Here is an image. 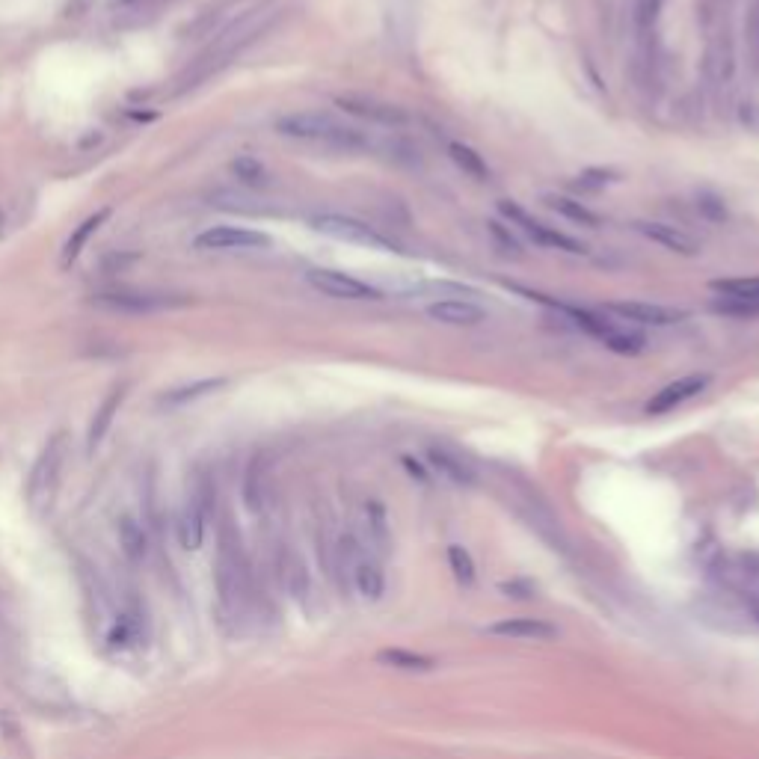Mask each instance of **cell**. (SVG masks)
Returning a JSON list of instances; mask_svg holds the SVG:
<instances>
[{
    "instance_id": "28",
    "label": "cell",
    "mask_w": 759,
    "mask_h": 759,
    "mask_svg": "<svg viewBox=\"0 0 759 759\" xmlns=\"http://www.w3.org/2000/svg\"><path fill=\"white\" fill-rule=\"evenodd\" d=\"M217 386H223V380H202V383H196V386L175 389L172 395H167V404H184V401L199 398V395H205V392H211V389H217Z\"/></svg>"
},
{
    "instance_id": "20",
    "label": "cell",
    "mask_w": 759,
    "mask_h": 759,
    "mask_svg": "<svg viewBox=\"0 0 759 759\" xmlns=\"http://www.w3.org/2000/svg\"><path fill=\"white\" fill-rule=\"evenodd\" d=\"M122 401H125V386L113 389V392L107 395V401L101 404V410L95 413V419L89 424V433H86V451H89V454L104 442V436H107V430H110V424H113V416L119 413Z\"/></svg>"
},
{
    "instance_id": "31",
    "label": "cell",
    "mask_w": 759,
    "mask_h": 759,
    "mask_svg": "<svg viewBox=\"0 0 759 759\" xmlns=\"http://www.w3.org/2000/svg\"><path fill=\"white\" fill-rule=\"evenodd\" d=\"M119 3H140V0H119Z\"/></svg>"
},
{
    "instance_id": "1",
    "label": "cell",
    "mask_w": 759,
    "mask_h": 759,
    "mask_svg": "<svg viewBox=\"0 0 759 759\" xmlns=\"http://www.w3.org/2000/svg\"><path fill=\"white\" fill-rule=\"evenodd\" d=\"M214 588H217L220 611L229 620L238 623L250 614L255 599L253 567L232 525H223L220 531V546H217V561H214Z\"/></svg>"
},
{
    "instance_id": "24",
    "label": "cell",
    "mask_w": 759,
    "mask_h": 759,
    "mask_svg": "<svg viewBox=\"0 0 759 759\" xmlns=\"http://www.w3.org/2000/svg\"><path fill=\"white\" fill-rule=\"evenodd\" d=\"M276 570H279V579H282V585L288 591L294 593V596H303V591H306V570H303L300 558H294V555L285 552L282 558H276Z\"/></svg>"
},
{
    "instance_id": "10",
    "label": "cell",
    "mask_w": 759,
    "mask_h": 759,
    "mask_svg": "<svg viewBox=\"0 0 759 759\" xmlns=\"http://www.w3.org/2000/svg\"><path fill=\"white\" fill-rule=\"evenodd\" d=\"M309 285L318 288L321 294L327 297H336V300H377V288H371L368 282H359L341 270H309L306 273Z\"/></svg>"
},
{
    "instance_id": "29",
    "label": "cell",
    "mask_w": 759,
    "mask_h": 759,
    "mask_svg": "<svg viewBox=\"0 0 759 759\" xmlns=\"http://www.w3.org/2000/svg\"><path fill=\"white\" fill-rule=\"evenodd\" d=\"M662 6H665V0H638V24L650 27L659 18Z\"/></svg>"
},
{
    "instance_id": "19",
    "label": "cell",
    "mask_w": 759,
    "mask_h": 759,
    "mask_svg": "<svg viewBox=\"0 0 759 759\" xmlns=\"http://www.w3.org/2000/svg\"><path fill=\"white\" fill-rule=\"evenodd\" d=\"M427 460H430V466H433L439 475H445L451 484H460V487H472V484H475L472 466L463 463L457 454H451V451H445V448H430V451H427Z\"/></svg>"
},
{
    "instance_id": "25",
    "label": "cell",
    "mask_w": 759,
    "mask_h": 759,
    "mask_svg": "<svg viewBox=\"0 0 759 759\" xmlns=\"http://www.w3.org/2000/svg\"><path fill=\"white\" fill-rule=\"evenodd\" d=\"M546 202H549V208L552 211H558V214H564V217H570V220H576V223H585V226H596V214H593L591 208H585L582 202H576V199H570V196H546Z\"/></svg>"
},
{
    "instance_id": "32",
    "label": "cell",
    "mask_w": 759,
    "mask_h": 759,
    "mask_svg": "<svg viewBox=\"0 0 759 759\" xmlns=\"http://www.w3.org/2000/svg\"><path fill=\"white\" fill-rule=\"evenodd\" d=\"M0 235H3V214H0Z\"/></svg>"
},
{
    "instance_id": "16",
    "label": "cell",
    "mask_w": 759,
    "mask_h": 759,
    "mask_svg": "<svg viewBox=\"0 0 759 759\" xmlns=\"http://www.w3.org/2000/svg\"><path fill=\"white\" fill-rule=\"evenodd\" d=\"M427 315L433 321H439V324H448V327H472V324L484 321V309L475 306V303H466V300H439V303H430Z\"/></svg>"
},
{
    "instance_id": "22",
    "label": "cell",
    "mask_w": 759,
    "mask_h": 759,
    "mask_svg": "<svg viewBox=\"0 0 759 759\" xmlns=\"http://www.w3.org/2000/svg\"><path fill=\"white\" fill-rule=\"evenodd\" d=\"M377 662L386 665V668H395V671H433V659H427L422 653H413V650H401V647H392V650H380L377 653Z\"/></svg>"
},
{
    "instance_id": "12",
    "label": "cell",
    "mask_w": 759,
    "mask_h": 759,
    "mask_svg": "<svg viewBox=\"0 0 759 759\" xmlns=\"http://www.w3.org/2000/svg\"><path fill=\"white\" fill-rule=\"evenodd\" d=\"M608 315H617L620 321L629 324H644V327H671L676 321L685 318V312L671 309V306H659V303H638V300H626V303H608L605 306Z\"/></svg>"
},
{
    "instance_id": "11",
    "label": "cell",
    "mask_w": 759,
    "mask_h": 759,
    "mask_svg": "<svg viewBox=\"0 0 759 759\" xmlns=\"http://www.w3.org/2000/svg\"><path fill=\"white\" fill-rule=\"evenodd\" d=\"M499 208H502V214H505L513 226H519V229H522L525 235H531L537 244H543V247H558V250H567V253H585V247H582V244H576L573 238H567V235H561V232L549 229L546 223H540V220L528 217L519 205H513V202H499Z\"/></svg>"
},
{
    "instance_id": "17",
    "label": "cell",
    "mask_w": 759,
    "mask_h": 759,
    "mask_svg": "<svg viewBox=\"0 0 759 759\" xmlns=\"http://www.w3.org/2000/svg\"><path fill=\"white\" fill-rule=\"evenodd\" d=\"M635 229H638L644 238H650L653 244H659V247H665V250H671V253H679V255L697 253L694 238H691V235H685V232H682V229H676V226H668V223H635Z\"/></svg>"
},
{
    "instance_id": "13",
    "label": "cell",
    "mask_w": 759,
    "mask_h": 759,
    "mask_svg": "<svg viewBox=\"0 0 759 759\" xmlns=\"http://www.w3.org/2000/svg\"><path fill=\"white\" fill-rule=\"evenodd\" d=\"M706 383H709V377H703V374H688V377H682V380H676V383H668L662 392H656V395L647 401V413H650V416L674 413L676 407H682L685 401L697 398V395L706 389Z\"/></svg>"
},
{
    "instance_id": "4",
    "label": "cell",
    "mask_w": 759,
    "mask_h": 759,
    "mask_svg": "<svg viewBox=\"0 0 759 759\" xmlns=\"http://www.w3.org/2000/svg\"><path fill=\"white\" fill-rule=\"evenodd\" d=\"M208 516H211V487L208 481H199L187 502L178 513V522H175V534H178V543L184 549H199L202 540H205V525H208Z\"/></svg>"
},
{
    "instance_id": "18",
    "label": "cell",
    "mask_w": 759,
    "mask_h": 759,
    "mask_svg": "<svg viewBox=\"0 0 759 759\" xmlns=\"http://www.w3.org/2000/svg\"><path fill=\"white\" fill-rule=\"evenodd\" d=\"M116 537H119L122 555L131 564H143L146 561V555H149V537H146V528L134 516H122L116 522Z\"/></svg>"
},
{
    "instance_id": "23",
    "label": "cell",
    "mask_w": 759,
    "mask_h": 759,
    "mask_svg": "<svg viewBox=\"0 0 759 759\" xmlns=\"http://www.w3.org/2000/svg\"><path fill=\"white\" fill-rule=\"evenodd\" d=\"M107 214L110 211H98V214H92V217H86L84 223L78 226V232L66 241V250H63V264H72L78 255L84 253V247L89 244V238L101 229V223L107 220Z\"/></svg>"
},
{
    "instance_id": "8",
    "label": "cell",
    "mask_w": 759,
    "mask_h": 759,
    "mask_svg": "<svg viewBox=\"0 0 759 759\" xmlns=\"http://www.w3.org/2000/svg\"><path fill=\"white\" fill-rule=\"evenodd\" d=\"M199 250H217V253H235V250H267L270 238L255 232V229H241V226H214L196 238Z\"/></svg>"
},
{
    "instance_id": "14",
    "label": "cell",
    "mask_w": 759,
    "mask_h": 759,
    "mask_svg": "<svg viewBox=\"0 0 759 759\" xmlns=\"http://www.w3.org/2000/svg\"><path fill=\"white\" fill-rule=\"evenodd\" d=\"M490 635L510 638V641H552L558 638V626L540 620V617H505L499 623L487 626Z\"/></svg>"
},
{
    "instance_id": "9",
    "label": "cell",
    "mask_w": 759,
    "mask_h": 759,
    "mask_svg": "<svg viewBox=\"0 0 759 759\" xmlns=\"http://www.w3.org/2000/svg\"><path fill=\"white\" fill-rule=\"evenodd\" d=\"M92 303H98V306H104V309H113V312H131V315H149V312H161V309H169V306H178V300H172L167 294L131 291V288L104 291V294H98Z\"/></svg>"
},
{
    "instance_id": "27",
    "label": "cell",
    "mask_w": 759,
    "mask_h": 759,
    "mask_svg": "<svg viewBox=\"0 0 759 759\" xmlns=\"http://www.w3.org/2000/svg\"><path fill=\"white\" fill-rule=\"evenodd\" d=\"M448 567H451V573H454V579L460 582V585H472L475 582V561H472V555L463 549V546H448Z\"/></svg>"
},
{
    "instance_id": "30",
    "label": "cell",
    "mask_w": 759,
    "mask_h": 759,
    "mask_svg": "<svg viewBox=\"0 0 759 759\" xmlns=\"http://www.w3.org/2000/svg\"><path fill=\"white\" fill-rule=\"evenodd\" d=\"M235 169H238V172H241L247 181H258V178H261V167H258L255 161H250V158L238 161V164H235Z\"/></svg>"
},
{
    "instance_id": "2",
    "label": "cell",
    "mask_w": 759,
    "mask_h": 759,
    "mask_svg": "<svg viewBox=\"0 0 759 759\" xmlns=\"http://www.w3.org/2000/svg\"><path fill=\"white\" fill-rule=\"evenodd\" d=\"M279 134L294 137V140H306V143H324V146H336V149H359L365 146V137L333 119L330 113H291L282 116L276 122Z\"/></svg>"
},
{
    "instance_id": "5",
    "label": "cell",
    "mask_w": 759,
    "mask_h": 759,
    "mask_svg": "<svg viewBox=\"0 0 759 759\" xmlns=\"http://www.w3.org/2000/svg\"><path fill=\"white\" fill-rule=\"evenodd\" d=\"M570 312V318L582 327V330H588L593 338H599L608 350H614V353H620V356H635V353H641L644 350V336L641 333H632V330H626V327H620V324H614V321H605V318H599V315H593V312H585V309H567Z\"/></svg>"
},
{
    "instance_id": "6",
    "label": "cell",
    "mask_w": 759,
    "mask_h": 759,
    "mask_svg": "<svg viewBox=\"0 0 759 759\" xmlns=\"http://www.w3.org/2000/svg\"><path fill=\"white\" fill-rule=\"evenodd\" d=\"M312 229L321 232V235H330L336 241H344V244H359V247H368V250H395L383 235H377L368 223L362 220H353V217H341V214H321L312 220Z\"/></svg>"
},
{
    "instance_id": "7",
    "label": "cell",
    "mask_w": 759,
    "mask_h": 759,
    "mask_svg": "<svg viewBox=\"0 0 759 759\" xmlns=\"http://www.w3.org/2000/svg\"><path fill=\"white\" fill-rule=\"evenodd\" d=\"M712 291L721 294L715 300L718 312H727V315H757L759 312V276H751V279H715Z\"/></svg>"
},
{
    "instance_id": "21",
    "label": "cell",
    "mask_w": 759,
    "mask_h": 759,
    "mask_svg": "<svg viewBox=\"0 0 759 759\" xmlns=\"http://www.w3.org/2000/svg\"><path fill=\"white\" fill-rule=\"evenodd\" d=\"M350 582H353L356 593H359V596H365V599H380L383 591H386L383 570H380V564H377V561H371V558H362V561L353 567Z\"/></svg>"
},
{
    "instance_id": "33",
    "label": "cell",
    "mask_w": 759,
    "mask_h": 759,
    "mask_svg": "<svg viewBox=\"0 0 759 759\" xmlns=\"http://www.w3.org/2000/svg\"><path fill=\"white\" fill-rule=\"evenodd\" d=\"M757 617H759V605H757Z\"/></svg>"
},
{
    "instance_id": "26",
    "label": "cell",
    "mask_w": 759,
    "mask_h": 759,
    "mask_svg": "<svg viewBox=\"0 0 759 759\" xmlns=\"http://www.w3.org/2000/svg\"><path fill=\"white\" fill-rule=\"evenodd\" d=\"M448 155H451V161H454L457 167L463 169V172H469V175H475V178H487V175H490L484 158H481L478 152H472L469 146H463V143H451V146H448Z\"/></svg>"
},
{
    "instance_id": "15",
    "label": "cell",
    "mask_w": 759,
    "mask_h": 759,
    "mask_svg": "<svg viewBox=\"0 0 759 759\" xmlns=\"http://www.w3.org/2000/svg\"><path fill=\"white\" fill-rule=\"evenodd\" d=\"M338 104H341L347 113L362 116V119H368V122H380V125H398V122H404V113H401L398 107L383 104V101H377V98L344 95V98H338Z\"/></svg>"
},
{
    "instance_id": "3",
    "label": "cell",
    "mask_w": 759,
    "mask_h": 759,
    "mask_svg": "<svg viewBox=\"0 0 759 759\" xmlns=\"http://www.w3.org/2000/svg\"><path fill=\"white\" fill-rule=\"evenodd\" d=\"M66 454H69L66 436L57 433L54 439H48L39 460L33 463L30 478H27V502L36 513H45L48 507L54 505V496L60 490L63 469H66Z\"/></svg>"
}]
</instances>
